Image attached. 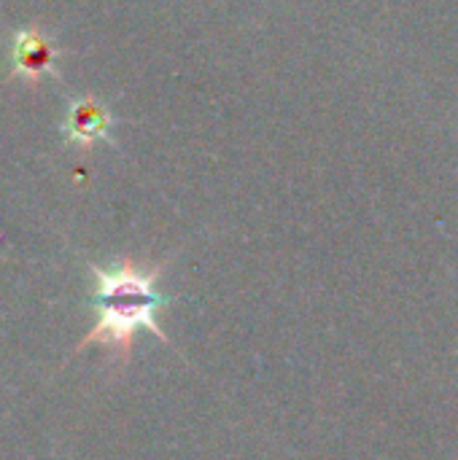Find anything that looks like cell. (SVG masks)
<instances>
[{
  "label": "cell",
  "instance_id": "3957f363",
  "mask_svg": "<svg viewBox=\"0 0 458 460\" xmlns=\"http://www.w3.org/2000/svg\"><path fill=\"white\" fill-rule=\"evenodd\" d=\"M111 124H113V119L108 113V108L94 94H84L67 105L62 129H65L67 140L89 148V146L111 137Z\"/></svg>",
  "mask_w": 458,
  "mask_h": 460
},
{
  "label": "cell",
  "instance_id": "7a4b0ae2",
  "mask_svg": "<svg viewBox=\"0 0 458 460\" xmlns=\"http://www.w3.org/2000/svg\"><path fill=\"white\" fill-rule=\"evenodd\" d=\"M59 49L51 35L32 24L16 32L11 46V73L22 81H40L46 75H57Z\"/></svg>",
  "mask_w": 458,
  "mask_h": 460
},
{
  "label": "cell",
  "instance_id": "6da1fadb",
  "mask_svg": "<svg viewBox=\"0 0 458 460\" xmlns=\"http://www.w3.org/2000/svg\"><path fill=\"white\" fill-rule=\"evenodd\" d=\"M89 270L94 278L92 307L97 318L89 334H84L73 348V356L89 345H103L113 353L116 364L124 367L132 356L138 332H151L159 342L170 345L167 334L157 323V313L173 302L157 291L165 264L143 267L132 259H121L113 267L89 264Z\"/></svg>",
  "mask_w": 458,
  "mask_h": 460
}]
</instances>
